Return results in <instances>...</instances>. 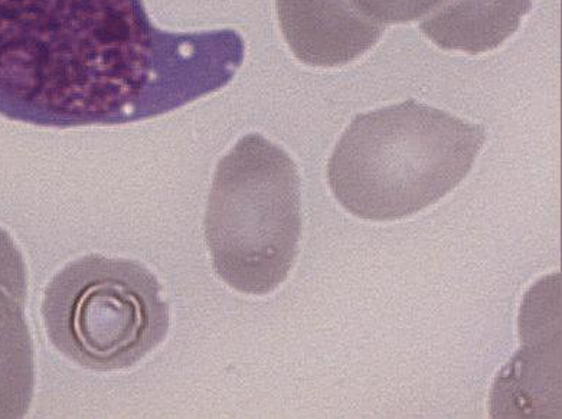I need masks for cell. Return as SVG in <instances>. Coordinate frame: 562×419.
<instances>
[{
    "mask_svg": "<svg viewBox=\"0 0 562 419\" xmlns=\"http://www.w3.org/2000/svg\"><path fill=\"white\" fill-rule=\"evenodd\" d=\"M485 140L482 126L414 100L359 114L331 155L329 186L358 218H407L458 188Z\"/></svg>",
    "mask_w": 562,
    "mask_h": 419,
    "instance_id": "6da1fadb",
    "label": "cell"
},
{
    "mask_svg": "<svg viewBox=\"0 0 562 419\" xmlns=\"http://www.w3.org/2000/svg\"><path fill=\"white\" fill-rule=\"evenodd\" d=\"M285 43L311 67H340L375 47L385 26L353 0H278Z\"/></svg>",
    "mask_w": 562,
    "mask_h": 419,
    "instance_id": "277c9868",
    "label": "cell"
},
{
    "mask_svg": "<svg viewBox=\"0 0 562 419\" xmlns=\"http://www.w3.org/2000/svg\"><path fill=\"white\" fill-rule=\"evenodd\" d=\"M531 7V0H446L420 30L441 49L483 54L509 39Z\"/></svg>",
    "mask_w": 562,
    "mask_h": 419,
    "instance_id": "8992f818",
    "label": "cell"
},
{
    "mask_svg": "<svg viewBox=\"0 0 562 419\" xmlns=\"http://www.w3.org/2000/svg\"><path fill=\"white\" fill-rule=\"evenodd\" d=\"M48 339L86 370L126 371L166 339L169 306L158 279L132 260L87 256L45 290Z\"/></svg>",
    "mask_w": 562,
    "mask_h": 419,
    "instance_id": "3957f363",
    "label": "cell"
},
{
    "mask_svg": "<svg viewBox=\"0 0 562 419\" xmlns=\"http://www.w3.org/2000/svg\"><path fill=\"white\" fill-rule=\"evenodd\" d=\"M301 234V178L293 159L256 133L243 137L212 182L205 239L215 273L237 292L269 294L288 279Z\"/></svg>",
    "mask_w": 562,
    "mask_h": 419,
    "instance_id": "7a4b0ae2",
    "label": "cell"
},
{
    "mask_svg": "<svg viewBox=\"0 0 562 419\" xmlns=\"http://www.w3.org/2000/svg\"><path fill=\"white\" fill-rule=\"evenodd\" d=\"M27 274L11 235L0 229V419L22 418L34 396V343L25 319Z\"/></svg>",
    "mask_w": 562,
    "mask_h": 419,
    "instance_id": "5b68a950",
    "label": "cell"
},
{
    "mask_svg": "<svg viewBox=\"0 0 562 419\" xmlns=\"http://www.w3.org/2000/svg\"><path fill=\"white\" fill-rule=\"evenodd\" d=\"M353 2L371 20L386 26L424 20L446 0H353Z\"/></svg>",
    "mask_w": 562,
    "mask_h": 419,
    "instance_id": "52a82bcc",
    "label": "cell"
}]
</instances>
